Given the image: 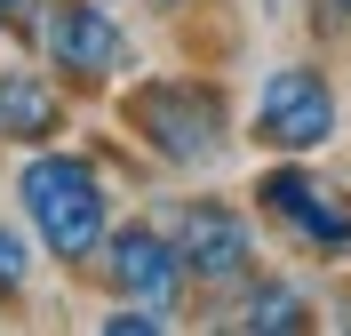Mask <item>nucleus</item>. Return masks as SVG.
<instances>
[{"mask_svg": "<svg viewBox=\"0 0 351 336\" xmlns=\"http://www.w3.org/2000/svg\"><path fill=\"white\" fill-rule=\"evenodd\" d=\"M16 201H24V216H32V232H40V248L56 256V265L104 256V240H112V192H104V177H96V160H80V153L24 160Z\"/></svg>", "mask_w": 351, "mask_h": 336, "instance_id": "nucleus-1", "label": "nucleus"}, {"mask_svg": "<svg viewBox=\"0 0 351 336\" xmlns=\"http://www.w3.org/2000/svg\"><path fill=\"white\" fill-rule=\"evenodd\" d=\"M128 128L152 144L176 168H216L223 144H232V120H223V96L208 80H144L128 96Z\"/></svg>", "mask_w": 351, "mask_h": 336, "instance_id": "nucleus-2", "label": "nucleus"}, {"mask_svg": "<svg viewBox=\"0 0 351 336\" xmlns=\"http://www.w3.org/2000/svg\"><path fill=\"white\" fill-rule=\"evenodd\" d=\"M256 208L295 248H311V256H351V192L319 184L311 168H263L256 177Z\"/></svg>", "mask_w": 351, "mask_h": 336, "instance_id": "nucleus-3", "label": "nucleus"}, {"mask_svg": "<svg viewBox=\"0 0 351 336\" xmlns=\"http://www.w3.org/2000/svg\"><path fill=\"white\" fill-rule=\"evenodd\" d=\"M335 89H328V72H311V65H271L263 72V89H256V136L271 144V153H319L335 136Z\"/></svg>", "mask_w": 351, "mask_h": 336, "instance_id": "nucleus-4", "label": "nucleus"}, {"mask_svg": "<svg viewBox=\"0 0 351 336\" xmlns=\"http://www.w3.org/2000/svg\"><path fill=\"white\" fill-rule=\"evenodd\" d=\"M104 280L120 304H160V313H176V296H184V248H176V232H152V224H120L104 240Z\"/></svg>", "mask_w": 351, "mask_h": 336, "instance_id": "nucleus-5", "label": "nucleus"}, {"mask_svg": "<svg viewBox=\"0 0 351 336\" xmlns=\"http://www.w3.org/2000/svg\"><path fill=\"white\" fill-rule=\"evenodd\" d=\"M176 248H184V272H192L199 289H232L256 265V232H247L240 208H223V201L176 208Z\"/></svg>", "mask_w": 351, "mask_h": 336, "instance_id": "nucleus-6", "label": "nucleus"}, {"mask_svg": "<svg viewBox=\"0 0 351 336\" xmlns=\"http://www.w3.org/2000/svg\"><path fill=\"white\" fill-rule=\"evenodd\" d=\"M40 48H48V65H64L72 80H112V72H128V32H120L96 0H56L40 16Z\"/></svg>", "mask_w": 351, "mask_h": 336, "instance_id": "nucleus-7", "label": "nucleus"}, {"mask_svg": "<svg viewBox=\"0 0 351 336\" xmlns=\"http://www.w3.org/2000/svg\"><path fill=\"white\" fill-rule=\"evenodd\" d=\"M64 128V96L40 72H0V136L8 144H48Z\"/></svg>", "mask_w": 351, "mask_h": 336, "instance_id": "nucleus-8", "label": "nucleus"}, {"mask_svg": "<svg viewBox=\"0 0 351 336\" xmlns=\"http://www.w3.org/2000/svg\"><path fill=\"white\" fill-rule=\"evenodd\" d=\"M240 328H256V336H304L311 328V304L295 289H280V280H256L247 304H240Z\"/></svg>", "mask_w": 351, "mask_h": 336, "instance_id": "nucleus-9", "label": "nucleus"}, {"mask_svg": "<svg viewBox=\"0 0 351 336\" xmlns=\"http://www.w3.org/2000/svg\"><path fill=\"white\" fill-rule=\"evenodd\" d=\"M96 328H104V336H168L176 320L160 313V304H120V313H112V320H96Z\"/></svg>", "mask_w": 351, "mask_h": 336, "instance_id": "nucleus-10", "label": "nucleus"}, {"mask_svg": "<svg viewBox=\"0 0 351 336\" xmlns=\"http://www.w3.org/2000/svg\"><path fill=\"white\" fill-rule=\"evenodd\" d=\"M24 272H32V248H24L8 224H0V296H16V289H24Z\"/></svg>", "mask_w": 351, "mask_h": 336, "instance_id": "nucleus-11", "label": "nucleus"}, {"mask_svg": "<svg viewBox=\"0 0 351 336\" xmlns=\"http://www.w3.org/2000/svg\"><path fill=\"white\" fill-rule=\"evenodd\" d=\"M40 16V0H0V24H32Z\"/></svg>", "mask_w": 351, "mask_h": 336, "instance_id": "nucleus-12", "label": "nucleus"}, {"mask_svg": "<svg viewBox=\"0 0 351 336\" xmlns=\"http://www.w3.org/2000/svg\"><path fill=\"white\" fill-rule=\"evenodd\" d=\"M335 8H343V16H351V0H335Z\"/></svg>", "mask_w": 351, "mask_h": 336, "instance_id": "nucleus-13", "label": "nucleus"}, {"mask_svg": "<svg viewBox=\"0 0 351 336\" xmlns=\"http://www.w3.org/2000/svg\"><path fill=\"white\" fill-rule=\"evenodd\" d=\"M160 8H176V0H160Z\"/></svg>", "mask_w": 351, "mask_h": 336, "instance_id": "nucleus-14", "label": "nucleus"}]
</instances>
